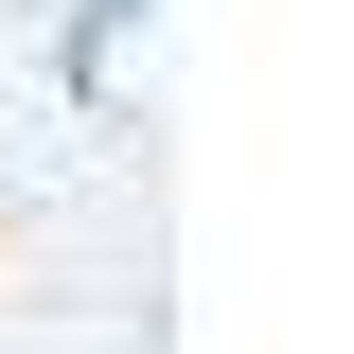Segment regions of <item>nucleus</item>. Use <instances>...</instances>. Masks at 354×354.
Instances as JSON below:
<instances>
[{
  "instance_id": "1",
  "label": "nucleus",
  "mask_w": 354,
  "mask_h": 354,
  "mask_svg": "<svg viewBox=\"0 0 354 354\" xmlns=\"http://www.w3.org/2000/svg\"><path fill=\"white\" fill-rule=\"evenodd\" d=\"M142 18H160V0H71V18H53V88H71V106H106V71H124Z\"/></svg>"
}]
</instances>
